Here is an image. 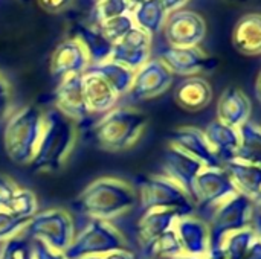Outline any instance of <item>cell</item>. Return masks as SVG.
<instances>
[{"mask_svg":"<svg viewBox=\"0 0 261 259\" xmlns=\"http://www.w3.org/2000/svg\"><path fill=\"white\" fill-rule=\"evenodd\" d=\"M73 121L58 108H50L43 113V131L31 162L34 171H57L60 169L75 145Z\"/></svg>","mask_w":261,"mask_h":259,"instance_id":"cell-2","label":"cell"},{"mask_svg":"<svg viewBox=\"0 0 261 259\" xmlns=\"http://www.w3.org/2000/svg\"><path fill=\"white\" fill-rule=\"evenodd\" d=\"M167 15L168 12L161 0H144L136 5L133 11V21L135 26L151 37L164 27Z\"/></svg>","mask_w":261,"mask_h":259,"instance_id":"cell-27","label":"cell"},{"mask_svg":"<svg viewBox=\"0 0 261 259\" xmlns=\"http://www.w3.org/2000/svg\"><path fill=\"white\" fill-rule=\"evenodd\" d=\"M72 0H38L40 8L47 12H60L70 5Z\"/></svg>","mask_w":261,"mask_h":259,"instance_id":"cell-40","label":"cell"},{"mask_svg":"<svg viewBox=\"0 0 261 259\" xmlns=\"http://www.w3.org/2000/svg\"><path fill=\"white\" fill-rule=\"evenodd\" d=\"M174 101L187 111H200L211 104L213 87L202 76H188L176 87Z\"/></svg>","mask_w":261,"mask_h":259,"instance_id":"cell-22","label":"cell"},{"mask_svg":"<svg viewBox=\"0 0 261 259\" xmlns=\"http://www.w3.org/2000/svg\"><path fill=\"white\" fill-rule=\"evenodd\" d=\"M32 255L34 259H67L63 253L50 250L47 246H44L40 241H35V244L32 246Z\"/></svg>","mask_w":261,"mask_h":259,"instance_id":"cell-39","label":"cell"},{"mask_svg":"<svg viewBox=\"0 0 261 259\" xmlns=\"http://www.w3.org/2000/svg\"><path fill=\"white\" fill-rule=\"evenodd\" d=\"M24 231L28 237L35 238V241L43 243L58 253H64L75 238L73 221L69 214L61 209H49L37 214L29 220Z\"/></svg>","mask_w":261,"mask_h":259,"instance_id":"cell-8","label":"cell"},{"mask_svg":"<svg viewBox=\"0 0 261 259\" xmlns=\"http://www.w3.org/2000/svg\"><path fill=\"white\" fill-rule=\"evenodd\" d=\"M150 49L151 37L135 26L128 34L113 44L109 60L136 72L150 60Z\"/></svg>","mask_w":261,"mask_h":259,"instance_id":"cell-13","label":"cell"},{"mask_svg":"<svg viewBox=\"0 0 261 259\" xmlns=\"http://www.w3.org/2000/svg\"><path fill=\"white\" fill-rule=\"evenodd\" d=\"M170 147L200 162L205 168H222V162L208 143L205 133L196 127H180L171 133Z\"/></svg>","mask_w":261,"mask_h":259,"instance_id":"cell-14","label":"cell"},{"mask_svg":"<svg viewBox=\"0 0 261 259\" xmlns=\"http://www.w3.org/2000/svg\"><path fill=\"white\" fill-rule=\"evenodd\" d=\"M83 90L90 113H107L113 110V105L118 101V95L109 82L89 67L83 73Z\"/></svg>","mask_w":261,"mask_h":259,"instance_id":"cell-21","label":"cell"},{"mask_svg":"<svg viewBox=\"0 0 261 259\" xmlns=\"http://www.w3.org/2000/svg\"><path fill=\"white\" fill-rule=\"evenodd\" d=\"M55 104L61 113L72 121H83L89 116V108L83 90V75L64 78L55 90Z\"/></svg>","mask_w":261,"mask_h":259,"instance_id":"cell-18","label":"cell"},{"mask_svg":"<svg viewBox=\"0 0 261 259\" xmlns=\"http://www.w3.org/2000/svg\"><path fill=\"white\" fill-rule=\"evenodd\" d=\"M243 259H261V240L258 237H255V240L249 246Z\"/></svg>","mask_w":261,"mask_h":259,"instance_id":"cell-41","label":"cell"},{"mask_svg":"<svg viewBox=\"0 0 261 259\" xmlns=\"http://www.w3.org/2000/svg\"><path fill=\"white\" fill-rule=\"evenodd\" d=\"M240 131V147L236 154V160H242L251 165L261 166V125L248 121Z\"/></svg>","mask_w":261,"mask_h":259,"instance_id":"cell-29","label":"cell"},{"mask_svg":"<svg viewBox=\"0 0 261 259\" xmlns=\"http://www.w3.org/2000/svg\"><path fill=\"white\" fill-rule=\"evenodd\" d=\"M43 131V113L35 107H23L11 116L5 127L3 145L14 163L32 162Z\"/></svg>","mask_w":261,"mask_h":259,"instance_id":"cell-3","label":"cell"},{"mask_svg":"<svg viewBox=\"0 0 261 259\" xmlns=\"http://www.w3.org/2000/svg\"><path fill=\"white\" fill-rule=\"evenodd\" d=\"M116 250H125L124 237L107 221L92 220L89 226L73 238L70 247L63 255L67 259H81L106 256Z\"/></svg>","mask_w":261,"mask_h":259,"instance_id":"cell-7","label":"cell"},{"mask_svg":"<svg viewBox=\"0 0 261 259\" xmlns=\"http://www.w3.org/2000/svg\"><path fill=\"white\" fill-rule=\"evenodd\" d=\"M75 40L83 44V47L89 55V60L93 61V64L107 61L110 58L113 43L109 41V38L104 35V32L98 24H84V23L76 24Z\"/></svg>","mask_w":261,"mask_h":259,"instance_id":"cell-25","label":"cell"},{"mask_svg":"<svg viewBox=\"0 0 261 259\" xmlns=\"http://www.w3.org/2000/svg\"><path fill=\"white\" fill-rule=\"evenodd\" d=\"M254 215V203L245 194L237 192L214 209L210 227V250L222 249L223 240L239 231L249 229Z\"/></svg>","mask_w":261,"mask_h":259,"instance_id":"cell-5","label":"cell"},{"mask_svg":"<svg viewBox=\"0 0 261 259\" xmlns=\"http://www.w3.org/2000/svg\"><path fill=\"white\" fill-rule=\"evenodd\" d=\"M89 69H92L93 72L101 75L118 96L128 93L133 85L135 72L115 63V61L107 60V61H102L98 64H90Z\"/></svg>","mask_w":261,"mask_h":259,"instance_id":"cell-28","label":"cell"},{"mask_svg":"<svg viewBox=\"0 0 261 259\" xmlns=\"http://www.w3.org/2000/svg\"><path fill=\"white\" fill-rule=\"evenodd\" d=\"M252 203H254V209L261 212V191L252 198Z\"/></svg>","mask_w":261,"mask_h":259,"instance_id":"cell-48","label":"cell"},{"mask_svg":"<svg viewBox=\"0 0 261 259\" xmlns=\"http://www.w3.org/2000/svg\"><path fill=\"white\" fill-rule=\"evenodd\" d=\"M132 11L128 0H102L95 6V20L96 24H102L112 18L125 15Z\"/></svg>","mask_w":261,"mask_h":259,"instance_id":"cell-33","label":"cell"},{"mask_svg":"<svg viewBox=\"0 0 261 259\" xmlns=\"http://www.w3.org/2000/svg\"><path fill=\"white\" fill-rule=\"evenodd\" d=\"M223 169L228 172L240 194L254 198L261 191V166L251 165L242 160H232L223 165Z\"/></svg>","mask_w":261,"mask_h":259,"instance_id":"cell-26","label":"cell"},{"mask_svg":"<svg viewBox=\"0 0 261 259\" xmlns=\"http://www.w3.org/2000/svg\"><path fill=\"white\" fill-rule=\"evenodd\" d=\"M203 259H226L223 255V250L222 249H216V250H210V253L205 256Z\"/></svg>","mask_w":261,"mask_h":259,"instance_id":"cell-45","label":"cell"},{"mask_svg":"<svg viewBox=\"0 0 261 259\" xmlns=\"http://www.w3.org/2000/svg\"><path fill=\"white\" fill-rule=\"evenodd\" d=\"M17 191H18L17 185L8 176L0 174V211L6 209V206L9 205L11 198Z\"/></svg>","mask_w":261,"mask_h":259,"instance_id":"cell-38","label":"cell"},{"mask_svg":"<svg viewBox=\"0 0 261 259\" xmlns=\"http://www.w3.org/2000/svg\"><path fill=\"white\" fill-rule=\"evenodd\" d=\"M24 244L26 243L18 237L5 241V244L0 249V259H20Z\"/></svg>","mask_w":261,"mask_h":259,"instance_id":"cell-37","label":"cell"},{"mask_svg":"<svg viewBox=\"0 0 261 259\" xmlns=\"http://www.w3.org/2000/svg\"><path fill=\"white\" fill-rule=\"evenodd\" d=\"M255 96H257L258 102L261 104V72L258 78H257V82H255Z\"/></svg>","mask_w":261,"mask_h":259,"instance_id":"cell-47","label":"cell"},{"mask_svg":"<svg viewBox=\"0 0 261 259\" xmlns=\"http://www.w3.org/2000/svg\"><path fill=\"white\" fill-rule=\"evenodd\" d=\"M81 259H102V256H87V258H81Z\"/></svg>","mask_w":261,"mask_h":259,"instance_id":"cell-51","label":"cell"},{"mask_svg":"<svg viewBox=\"0 0 261 259\" xmlns=\"http://www.w3.org/2000/svg\"><path fill=\"white\" fill-rule=\"evenodd\" d=\"M102 259H136L135 255H132L130 252L127 250H116V252H112L106 256H102Z\"/></svg>","mask_w":261,"mask_h":259,"instance_id":"cell-44","label":"cell"},{"mask_svg":"<svg viewBox=\"0 0 261 259\" xmlns=\"http://www.w3.org/2000/svg\"><path fill=\"white\" fill-rule=\"evenodd\" d=\"M153 209H173L180 217H190L196 206L173 180L165 176H150L141 180V211Z\"/></svg>","mask_w":261,"mask_h":259,"instance_id":"cell-6","label":"cell"},{"mask_svg":"<svg viewBox=\"0 0 261 259\" xmlns=\"http://www.w3.org/2000/svg\"><path fill=\"white\" fill-rule=\"evenodd\" d=\"M255 240V234L252 229H243L228 235L222 243V250L226 259H243L249 246Z\"/></svg>","mask_w":261,"mask_h":259,"instance_id":"cell-32","label":"cell"},{"mask_svg":"<svg viewBox=\"0 0 261 259\" xmlns=\"http://www.w3.org/2000/svg\"><path fill=\"white\" fill-rule=\"evenodd\" d=\"M251 229L255 234V237H258L261 240V212L254 209V215H252V221H251Z\"/></svg>","mask_w":261,"mask_h":259,"instance_id":"cell-43","label":"cell"},{"mask_svg":"<svg viewBox=\"0 0 261 259\" xmlns=\"http://www.w3.org/2000/svg\"><path fill=\"white\" fill-rule=\"evenodd\" d=\"M164 34L168 46L194 47L205 38L206 24L197 12L190 9H177L168 12L164 24Z\"/></svg>","mask_w":261,"mask_h":259,"instance_id":"cell-10","label":"cell"},{"mask_svg":"<svg viewBox=\"0 0 261 259\" xmlns=\"http://www.w3.org/2000/svg\"><path fill=\"white\" fill-rule=\"evenodd\" d=\"M95 3H99V2H102V0H93Z\"/></svg>","mask_w":261,"mask_h":259,"instance_id":"cell-52","label":"cell"},{"mask_svg":"<svg viewBox=\"0 0 261 259\" xmlns=\"http://www.w3.org/2000/svg\"><path fill=\"white\" fill-rule=\"evenodd\" d=\"M203 133L222 165L236 160V154L240 147V131L237 128L225 125L216 119L205 128Z\"/></svg>","mask_w":261,"mask_h":259,"instance_id":"cell-24","label":"cell"},{"mask_svg":"<svg viewBox=\"0 0 261 259\" xmlns=\"http://www.w3.org/2000/svg\"><path fill=\"white\" fill-rule=\"evenodd\" d=\"M12 105V95H11V87L5 76L0 73V122L8 118Z\"/></svg>","mask_w":261,"mask_h":259,"instance_id":"cell-36","label":"cell"},{"mask_svg":"<svg viewBox=\"0 0 261 259\" xmlns=\"http://www.w3.org/2000/svg\"><path fill=\"white\" fill-rule=\"evenodd\" d=\"M141 2H144V0H128V3H130L132 6H133V5L136 6V5H139Z\"/></svg>","mask_w":261,"mask_h":259,"instance_id":"cell-50","label":"cell"},{"mask_svg":"<svg viewBox=\"0 0 261 259\" xmlns=\"http://www.w3.org/2000/svg\"><path fill=\"white\" fill-rule=\"evenodd\" d=\"M147 258L154 259H173L176 256L184 255L182 246L179 243V238L174 232V229L167 231L165 234H162L150 247L148 250L144 253Z\"/></svg>","mask_w":261,"mask_h":259,"instance_id":"cell-30","label":"cell"},{"mask_svg":"<svg viewBox=\"0 0 261 259\" xmlns=\"http://www.w3.org/2000/svg\"><path fill=\"white\" fill-rule=\"evenodd\" d=\"M252 104L251 99L237 87L226 89L217 102V121L232 128L243 127L251 116Z\"/></svg>","mask_w":261,"mask_h":259,"instance_id":"cell-20","label":"cell"},{"mask_svg":"<svg viewBox=\"0 0 261 259\" xmlns=\"http://www.w3.org/2000/svg\"><path fill=\"white\" fill-rule=\"evenodd\" d=\"M136 202V191L128 183L104 177L90 183L73 202V206L80 214L107 221L132 209Z\"/></svg>","mask_w":261,"mask_h":259,"instance_id":"cell-1","label":"cell"},{"mask_svg":"<svg viewBox=\"0 0 261 259\" xmlns=\"http://www.w3.org/2000/svg\"><path fill=\"white\" fill-rule=\"evenodd\" d=\"M173 259H200V258H194V256H190V255H180V256H176Z\"/></svg>","mask_w":261,"mask_h":259,"instance_id":"cell-49","label":"cell"},{"mask_svg":"<svg viewBox=\"0 0 261 259\" xmlns=\"http://www.w3.org/2000/svg\"><path fill=\"white\" fill-rule=\"evenodd\" d=\"M98 26L101 27L104 35L109 38V41L115 44L135 27V21H133V17L130 14H125V15L112 18V20H109L102 24H98Z\"/></svg>","mask_w":261,"mask_h":259,"instance_id":"cell-34","label":"cell"},{"mask_svg":"<svg viewBox=\"0 0 261 259\" xmlns=\"http://www.w3.org/2000/svg\"><path fill=\"white\" fill-rule=\"evenodd\" d=\"M159 60L170 69L173 75L194 76L200 72L213 70L219 61L206 55L199 46L194 47H174L167 46L161 50Z\"/></svg>","mask_w":261,"mask_h":259,"instance_id":"cell-11","label":"cell"},{"mask_svg":"<svg viewBox=\"0 0 261 259\" xmlns=\"http://www.w3.org/2000/svg\"><path fill=\"white\" fill-rule=\"evenodd\" d=\"M177 218H180V214L173 209H153L142 212V217L136 224V237L142 252L145 253L162 234L173 229Z\"/></svg>","mask_w":261,"mask_h":259,"instance_id":"cell-19","label":"cell"},{"mask_svg":"<svg viewBox=\"0 0 261 259\" xmlns=\"http://www.w3.org/2000/svg\"><path fill=\"white\" fill-rule=\"evenodd\" d=\"M232 44L242 55H261V14L251 12L239 18L232 31Z\"/></svg>","mask_w":261,"mask_h":259,"instance_id":"cell-23","label":"cell"},{"mask_svg":"<svg viewBox=\"0 0 261 259\" xmlns=\"http://www.w3.org/2000/svg\"><path fill=\"white\" fill-rule=\"evenodd\" d=\"M237 192V188L223 166L203 168L196 179L193 203L196 208L216 209Z\"/></svg>","mask_w":261,"mask_h":259,"instance_id":"cell-9","label":"cell"},{"mask_svg":"<svg viewBox=\"0 0 261 259\" xmlns=\"http://www.w3.org/2000/svg\"><path fill=\"white\" fill-rule=\"evenodd\" d=\"M184 255L203 259L210 253V227L203 220L190 217H180L173 226Z\"/></svg>","mask_w":261,"mask_h":259,"instance_id":"cell-17","label":"cell"},{"mask_svg":"<svg viewBox=\"0 0 261 259\" xmlns=\"http://www.w3.org/2000/svg\"><path fill=\"white\" fill-rule=\"evenodd\" d=\"M173 78L174 75L159 58L148 60L135 72L130 93L133 98L141 101L156 98L168 90V87L173 84Z\"/></svg>","mask_w":261,"mask_h":259,"instance_id":"cell-12","label":"cell"},{"mask_svg":"<svg viewBox=\"0 0 261 259\" xmlns=\"http://www.w3.org/2000/svg\"><path fill=\"white\" fill-rule=\"evenodd\" d=\"M6 212H9L12 217L20 218V220H26L29 221L31 218H34L38 212V203H37V197L26 189H18L14 197L11 198L9 205L5 209Z\"/></svg>","mask_w":261,"mask_h":259,"instance_id":"cell-31","label":"cell"},{"mask_svg":"<svg viewBox=\"0 0 261 259\" xmlns=\"http://www.w3.org/2000/svg\"><path fill=\"white\" fill-rule=\"evenodd\" d=\"M29 221L12 217L6 211H0V241H8L24 231Z\"/></svg>","mask_w":261,"mask_h":259,"instance_id":"cell-35","label":"cell"},{"mask_svg":"<svg viewBox=\"0 0 261 259\" xmlns=\"http://www.w3.org/2000/svg\"><path fill=\"white\" fill-rule=\"evenodd\" d=\"M20 259H34V255H32V247H29V244L26 243L23 250H21V256Z\"/></svg>","mask_w":261,"mask_h":259,"instance_id":"cell-46","label":"cell"},{"mask_svg":"<svg viewBox=\"0 0 261 259\" xmlns=\"http://www.w3.org/2000/svg\"><path fill=\"white\" fill-rule=\"evenodd\" d=\"M164 176L173 180L176 185H179L185 194L191 198H194V185L196 179L200 174V171L205 168L200 162L194 160L193 157L184 154L182 151L168 147L164 154Z\"/></svg>","mask_w":261,"mask_h":259,"instance_id":"cell-16","label":"cell"},{"mask_svg":"<svg viewBox=\"0 0 261 259\" xmlns=\"http://www.w3.org/2000/svg\"><path fill=\"white\" fill-rule=\"evenodd\" d=\"M89 66L90 60L83 44L70 38L55 47L50 58V75L63 81L72 75H83Z\"/></svg>","mask_w":261,"mask_h":259,"instance_id":"cell-15","label":"cell"},{"mask_svg":"<svg viewBox=\"0 0 261 259\" xmlns=\"http://www.w3.org/2000/svg\"><path fill=\"white\" fill-rule=\"evenodd\" d=\"M164 8L167 9V12H173L177 9H182V6L188 2V0H161Z\"/></svg>","mask_w":261,"mask_h":259,"instance_id":"cell-42","label":"cell"},{"mask_svg":"<svg viewBox=\"0 0 261 259\" xmlns=\"http://www.w3.org/2000/svg\"><path fill=\"white\" fill-rule=\"evenodd\" d=\"M147 116L130 108H116L104 114L95 127V137L101 148L107 151H122L130 148L144 133Z\"/></svg>","mask_w":261,"mask_h":259,"instance_id":"cell-4","label":"cell"}]
</instances>
